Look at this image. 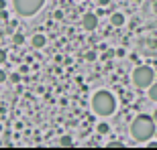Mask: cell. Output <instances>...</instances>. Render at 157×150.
Instances as JSON below:
<instances>
[{
  "label": "cell",
  "instance_id": "obj_1",
  "mask_svg": "<svg viewBox=\"0 0 157 150\" xmlns=\"http://www.w3.org/2000/svg\"><path fill=\"white\" fill-rule=\"evenodd\" d=\"M155 120H153V116H137L131 124V136H133L137 142H147V140H151V136L155 134Z\"/></svg>",
  "mask_w": 157,
  "mask_h": 150
},
{
  "label": "cell",
  "instance_id": "obj_2",
  "mask_svg": "<svg viewBox=\"0 0 157 150\" xmlns=\"http://www.w3.org/2000/svg\"><path fill=\"white\" fill-rule=\"evenodd\" d=\"M114 108H117V102H114V95L106 89H100V91L94 93L92 98V110L98 116H112L114 114Z\"/></svg>",
  "mask_w": 157,
  "mask_h": 150
},
{
  "label": "cell",
  "instance_id": "obj_3",
  "mask_svg": "<svg viewBox=\"0 0 157 150\" xmlns=\"http://www.w3.org/2000/svg\"><path fill=\"white\" fill-rule=\"evenodd\" d=\"M153 79H155V73H153V69L147 67V65H141V67H137V69L133 71V83L137 87H141V89L151 87Z\"/></svg>",
  "mask_w": 157,
  "mask_h": 150
},
{
  "label": "cell",
  "instance_id": "obj_4",
  "mask_svg": "<svg viewBox=\"0 0 157 150\" xmlns=\"http://www.w3.org/2000/svg\"><path fill=\"white\" fill-rule=\"evenodd\" d=\"M43 2H45V0H12L14 10H17V14H21V16L35 14L41 6H43Z\"/></svg>",
  "mask_w": 157,
  "mask_h": 150
},
{
  "label": "cell",
  "instance_id": "obj_5",
  "mask_svg": "<svg viewBox=\"0 0 157 150\" xmlns=\"http://www.w3.org/2000/svg\"><path fill=\"white\" fill-rule=\"evenodd\" d=\"M82 24H84L86 30H94L96 27H98V18H96V14L88 12V14H84V18H82Z\"/></svg>",
  "mask_w": 157,
  "mask_h": 150
},
{
  "label": "cell",
  "instance_id": "obj_6",
  "mask_svg": "<svg viewBox=\"0 0 157 150\" xmlns=\"http://www.w3.org/2000/svg\"><path fill=\"white\" fill-rule=\"evenodd\" d=\"M110 23H112V27H122L124 24V16H122L121 12H114L110 16Z\"/></svg>",
  "mask_w": 157,
  "mask_h": 150
},
{
  "label": "cell",
  "instance_id": "obj_7",
  "mask_svg": "<svg viewBox=\"0 0 157 150\" xmlns=\"http://www.w3.org/2000/svg\"><path fill=\"white\" fill-rule=\"evenodd\" d=\"M31 43H33L35 49H43V47H45V37L43 35H35L33 39H31Z\"/></svg>",
  "mask_w": 157,
  "mask_h": 150
},
{
  "label": "cell",
  "instance_id": "obj_8",
  "mask_svg": "<svg viewBox=\"0 0 157 150\" xmlns=\"http://www.w3.org/2000/svg\"><path fill=\"white\" fill-rule=\"evenodd\" d=\"M147 95H149L153 102H157V83H153V85L149 87V93H147Z\"/></svg>",
  "mask_w": 157,
  "mask_h": 150
},
{
  "label": "cell",
  "instance_id": "obj_9",
  "mask_svg": "<svg viewBox=\"0 0 157 150\" xmlns=\"http://www.w3.org/2000/svg\"><path fill=\"white\" fill-rule=\"evenodd\" d=\"M71 144H74V140L70 136H63V138L59 140V146H71Z\"/></svg>",
  "mask_w": 157,
  "mask_h": 150
},
{
  "label": "cell",
  "instance_id": "obj_10",
  "mask_svg": "<svg viewBox=\"0 0 157 150\" xmlns=\"http://www.w3.org/2000/svg\"><path fill=\"white\" fill-rule=\"evenodd\" d=\"M108 130H110V126H108V124H98V132L100 134H108Z\"/></svg>",
  "mask_w": 157,
  "mask_h": 150
},
{
  "label": "cell",
  "instance_id": "obj_11",
  "mask_svg": "<svg viewBox=\"0 0 157 150\" xmlns=\"http://www.w3.org/2000/svg\"><path fill=\"white\" fill-rule=\"evenodd\" d=\"M23 35H21V33H17V35H14V43H17V45H23Z\"/></svg>",
  "mask_w": 157,
  "mask_h": 150
},
{
  "label": "cell",
  "instance_id": "obj_12",
  "mask_svg": "<svg viewBox=\"0 0 157 150\" xmlns=\"http://www.w3.org/2000/svg\"><path fill=\"white\" fill-rule=\"evenodd\" d=\"M55 18H57V20H61V18H63V12H61V10H55Z\"/></svg>",
  "mask_w": 157,
  "mask_h": 150
},
{
  "label": "cell",
  "instance_id": "obj_13",
  "mask_svg": "<svg viewBox=\"0 0 157 150\" xmlns=\"http://www.w3.org/2000/svg\"><path fill=\"white\" fill-rule=\"evenodd\" d=\"M98 4L100 6H108V4H110V0H98Z\"/></svg>",
  "mask_w": 157,
  "mask_h": 150
},
{
  "label": "cell",
  "instance_id": "obj_14",
  "mask_svg": "<svg viewBox=\"0 0 157 150\" xmlns=\"http://www.w3.org/2000/svg\"><path fill=\"white\" fill-rule=\"evenodd\" d=\"M153 120H155V124H157V110L153 112Z\"/></svg>",
  "mask_w": 157,
  "mask_h": 150
},
{
  "label": "cell",
  "instance_id": "obj_15",
  "mask_svg": "<svg viewBox=\"0 0 157 150\" xmlns=\"http://www.w3.org/2000/svg\"><path fill=\"white\" fill-rule=\"evenodd\" d=\"M153 10H155V14H157V2H155V4H153Z\"/></svg>",
  "mask_w": 157,
  "mask_h": 150
},
{
  "label": "cell",
  "instance_id": "obj_16",
  "mask_svg": "<svg viewBox=\"0 0 157 150\" xmlns=\"http://www.w3.org/2000/svg\"><path fill=\"white\" fill-rule=\"evenodd\" d=\"M137 2H141V0H137Z\"/></svg>",
  "mask_w": 157,
  "mask_h": 150
}]
</instances>
